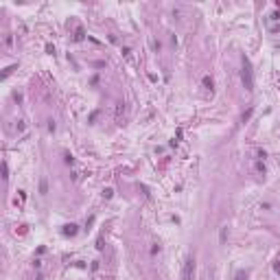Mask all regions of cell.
I'll use <instances>...</instances> for the list:
<instances>
[{
	"instance_id": "6da1fadb",
	"label": "cell",
	"mask_w": 280,
	"mask_h": 280,
	"mask_svg": "<svg viewBox=\"0 0 280 280\" xmlns=\"http://www.w3.org/2000/svg\"><path fill=\"white\" fill-rule=\"evenodd\" d=\"M241 79H243V85H245L247 92H252L254 90V74H252V64L250 59L243 55V70H241Z\"/></svg>"
},
{
	"instance_id": "7a4b0ae2",
	"label": "cell",
	"mask_w": 280,
	"mask_h": 280,
	"mask_svg": "<svg viewBox=\"0 0 280 280\" xmlns=\"http://www.w3.org/2000/svg\"><path fill=\"white\" fill-rule=\"evenodd\" d=\"M193 271H195V261L188 256L184 261V271H182V280H193Z\"/></svg>"
},
{
	"instance_id": "5b68a950",
	"label": "cell",
	"mask_w": 280,
	"mask_h": 280,
	"mask_svg": "<svg viewBox=\"0 0 280 280\" xmlns=\"http://www.w3.org/2000/svg\"><path fill=\"white\" fill-rule=\"evenodd\" d=\"M74 39H77V42H79V39H83V29H77V35H74Z\"/></svg>"
},
{
	"instance_id": "8992f818",
	"label": "cell",
	"mask_w": 280,
	"mask_h": 280,
	"mask_svg": "<svg viewBox=\"0 0 280 280\" xmlns=\"http://www.w3.org/2000/svg\"><path fill=\"white\" fill-rule=\"evenodd\" d=\"M226 236H228V228H223L221 230V243H226Z\"/></svg>"
},
{
	"instance_id": "3957f363",
	"label": "cell",
	"mask_w": 280,
	"mask_h": 280,
	"mask_svg": "<svg viewBox=\"0 0 280 280\" xmlns=\"http://www.w3.org/2000/svg\"><path fill=\"white\" fill-rule=\"evenodd\" d=\"M64 234H66V236H74V234H77V226H74V223L66 226V228H64Z\"/></svg>"
},
{
	"instance_id": "277c9868",
	"label": "cell",
	"mask_w": 280,
	"mask_h": 280,
	"mask_svg": "<svg viewBox=\"0 0 280 280\" xmlns=\"http://www.w3.org/2000/svg\"><path fill=\"white\" fill-rule=\"evenodd\" d=\"M204 85H206L208 90H212V79L210 77H204Z\"/></svg>"
},
{
	"instance_id": "ba28073f",
	"label": "cell",
	"mask_w": 280,
	"mask_h": 280,
	"mask_svg": "<svg viewBox=\"0 0 280 280\" xmlns=\"http://www.w3.org/2000/svg\"><path fill=\"white\" fill-rule=\"evenodd\" d=\"M39 191L46 193V180H42V184H39Z\"/></svg>"
},
{
	"instance_id": "52a82bcc",
	"label": "cell",
	"mask_w": 280,
	"mask_h": 280,
	"mask_svg": "<svg viewBox=\"0 0 280 280\" xmlns=\"http://www.w3.org/2000/svg\"><path fill=\"white\" fill-rule=\"evenodd\" d=\"M112 193H114L112 188H105V191H103V197H112Z\"/></svg>"
}]
</instances>
